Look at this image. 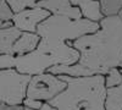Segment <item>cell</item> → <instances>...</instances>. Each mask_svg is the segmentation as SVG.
I'll return each mask as SVG.
<instances>
[{"label": "cell", "mask_w": 122, "mask_h": 110, "mask_svg": "<svg viewBox=\"0 0 122 110\" xmlns=\"http://www.w3.org/2000/svg\"><path fill=\"white\" fill-rule=\"evenodd\" d=\"M98 29V22L50 15L37 26L36 33L40 37V42L36 50L22 56H0V70L15 68L22 75L36 76L56 65H75L79 59V53L67 42L94 33Z\"/></svg>", "instance_id": "obj_1"}, {"label": "cell", "mask_w": 122, "mask_h": 110, "mask_svg": "<svg viewBox=\"0 0 122 110\" xmlns=\"http://www.w3.org/2000/svg\"><path fill=\"white\" fill-rule=\"evenodd\" d=\"M70 47L79 53L75 65H56L46 72L71 77L105 76L109 70L120 67L122 63V20L118 16L104 17L99 22V29L94 33L79 37Z\"/></svg>", "instance_id": "obj_2"}, {"label": "cell", "mask_w": 122, "mask_h": 110, "mask_svg": "<svg viewBox=\"0 0 122 110\" xmlns=\"http://www.w3.org/2000/svg\"><path fill=\"white\" fill-rule=\"evenodd\" d=\"M66 88L49 102L57 110H105L106 87L101 75L89 77L59 76Z\"/></svg>", "instance_id": "obj_3"}, {"label": "cell", "mask_w": 122, "mask_h": 110, "mask_svg": "<svg viewBox=\"0 0 122 110\" xmlns=\"http://www.w3.org/2000/svg\"><path fill=\"white\" fill-rule=\"evenodd\" d=\"M30 77L32 76L20 73L15 68L0 70V103L22 105Z\"/></svg>", "instance_id": "obj_4"}, {"label": "cell", "mask_w": 122, "mask_h": 110, "mask_svg": "<svg viewBox=\"0 0 122 110\" xmlns=\"http://www.w3.org/2000/svg\"><path fill=\"white\" fill-rule=\"evenodd\" d=\"M66 82L59 76L44 72L32 76L26 89V98L49 103L66 88Z\"/></svg>", "instance_id": "obj_5"}, {"label": "cell", "mask_w": 122, "mask_h": 110, "mask_svg": "<svg viewBox=\"0 0 122 110\" xmlns=\"http://www.w3.org/2000/svg\"><path fill=\"white\" fill-rule=\"evenodd\" d=\"M50 14L46 10L36 6L32 9H26L18 14H14L11 22H12V26L16 27L20 32L36 33L37 26L40 22H43L45 18H48Z\"/></svg>", "instance_id": "obj_6"}, {"label": "cell", "mask_w": 122, "mask_h": 110, "mask_svg": "<svg viewBox=\"0 0 122 110\" xmlns=\"http://www.w3.org/2000/svg\"><path fill=\"white\" fill-rule=\"evenodd\" d=\"M37 7H42L55 16H65L71 20H81L79 9L71 5L70 0H40L37 4Z\"/></svg>", "instance_id": "obj_7"}, {"label": "cell", "mask_w": 122, "mask_h": 110, "mask_svg": "<svg viewBox=\"0 0 122 110\" xmlns=\"http://www.w3.org/2000/svg\"><path fill=\"white\" fill-rule=\"evenodd\" d=\"M40 42V37L37 33L21 32L20 37L12 44V55L14 56H22L34 52Z\"/></svg>", "instance_id": "obj_8"}, {"label": "cell", "mask_w": 122, "mask_h": 110, "mask_svg": "<svg viewBox=\"0 0 122 110\" xmlns=\"http://www.w3.org/2000/svg\"><path fill=\"white\" fill-rule=\"evenodd\" d=\"M71 5L79 9L82 18L88 20L92 22H100L104 18L100 10V3L98 0H70Z\"/></svg>", "instance_id": "obj_9"}, {"label": "cell", "mask_w": 122, "mask_h": 110, "mask_svg": "<svg viewBox=\"0 0 122 110\" xmlns=\"http://www.w3.org/2000/svg\"><path fill=\"white\" fill-rule=\"evenodd\" d=\"M21 32L14 26L0 28V56L12 55V44L20 37Z\"/></svg>", "instance_id": "obj_10"}, {"label": "cell", "mask_w": 122, "mask_h": 110, "mask_svg": "<svg viewBox=\"0 0 122 110\" xmlns=\"http://www.w3.org/2000/svg\"><path fill=\"white\" fill-rule=\"evenodd\" d=\"M105 110H122V83L106 89Z\"/></svg>", "instance_id": "obj_11"}, {"label": "cell", "mask_w": 122, "mask_h": 110, "mask_svg": "<svg viewBox=\"0 0 122 110\" xmlns=\"http://www.w3.org/2000/svg\"><path fill=\"white\" fill-rule=\"evenodd\" d=\"M100 10L104 17L118 16L122 10V0H100Z\"/></svg>", "instance_id": "obj_12"}, {"label": "cell", "mask_w": 122, "mask_h": 110, "mask_svg": "<svg viewBox=\"0 0 122 110\" xmlns=\"http://www.w3.org/2000/svg\"><path fill=\"white\" fill-rule=\"evenodd\" d=\"M14 14H18L26 9L36 7L40 0H5Z\"/></svg>", "instance_id": "obj_13"}, {"label": "cell", "mask_w": 122, "mask_h": 110, "mask_svg": "<svg viewBox=\"0 0 122 110\" xmlns=\"http://www.w3.org/2000/svg\"><path fill=\"white\" fill-rule=\"evenodd\" d=\"M104 78H105L106 89L120 86L122 83V72H121L120 67H114V68L109 70V72L104 76Z\"/></svg>", "instance_id": "obj_14"}, {"label": "cell", "mask_w": 122, "mask_h": 110, "mask_svg": "<svg viewBox=\"0 0 122 110\" xmlns=\"http://www.w3.org/2000/svg\"><path fill=\"white\" fill-rule=\"evenodd\" d=\"M14 12L5 0H0V22H11Z\"/></svg>", "instance_id": "obj_15"}, {"label": "cell", "mask_w": 122, "mask_h": 110, "mask_svg": "<svg viewBox=\"0 0 122 110\" xmlns=\"http://www.w3.org/2000/svg\"><path fill=\"white\" fill-rule=\"evenodd\" d=\"M23 108L30 109V110H39L43 105V102H39V100H34V99H29V98H25L23 102H22Z\"/></svg>", "instance_id": "obj_16"}, {"label": "cell", "mask_w": 122, "mask_h": 110, "mask_svg": "<svg viewBox=\"0 0 122 110\" xmlns=\"http://www.w3.org/2000/svg\"><path fill=\"white\" fill-rule=\"evenodd\" d=\"M0 110H25L23 105H7L0 103Z\"/></svg>", "instance_id": "obj_17"}, {"label": "cell", "mask_w": 122, "mask_h": 110, "mask_svg": "<svg viewBox=\"0 0 122 110\" xmlns=\"http://www.w3.org/2000/svg\"><path fill=\"white\" fill-rule=\"evenodd\" d=\"M25 110H30V109H27V108H25ZM39 110H57V109H55L54 106H51L49 103H43V105H42V108H40Z\"/></svg>", "instance_id": "obj_18"}, {"label": "cell", "mask_w": 122, "mask_h": 110, "mask_svg": "<svg viewBox=\"0 0 122 110\" xmlns=\"http://www.w3.org/2000/svg\"><path fill=\"white\" fill-rule=\"evenodd\" d=\"M11 26H12V22H0V28H6Z\"/></svg>", "instance_id": "obj_19"}, {"label": "cell", "mask_w": 122, "mask_h": 110, "mask_svg": "<svg viewBox=\"0 0 122 110\" xmlns=\"http://www.w3.org/2000/svg\"><path fill=\"white\" fill-rule=\"evenodd\" d=\"M118 17L122 20V10H121V11H120V14H118Z\"/></svg>", "instance_id": "obj_20"}, {"label": "cell", "mask_w": 122, "mask_h": 110, "mask_svg": "<svg viewBox=\"0 0 122 110\" xmlns=\"http://www.w3.org/2000/svg\"><path fill=\"white\" fill-rule=\"evenodd\" d=\"M120 70H121V72H122V63H121V65H120Z\"/></svg>", "instance_id": "obj_21"}, {"label": "cell", "mask_w": 122, "mask_h": 110, "mask_svg": "<svg viewBox=\"0 0 122 110\" xmlns=\"http://www.w3.org/2000/svg\"><path fill=\"white\" fill-rule=\"evenodd\" d=\"M98 1H100V0H98Z\"/></svg>", "instance_id": "obj_22"}]
</instances>
